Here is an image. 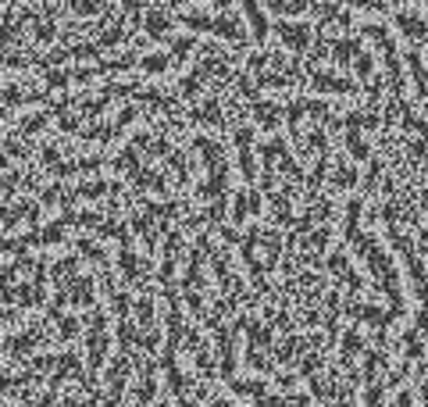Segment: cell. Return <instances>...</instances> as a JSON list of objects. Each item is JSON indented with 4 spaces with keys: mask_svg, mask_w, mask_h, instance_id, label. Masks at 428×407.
I'll use <instances>...</instances> for the list:
<instances>
[{
    "mask_svg": "<svg viewBox=\"0 0 428 407\" xmlns=\"http://www.w3.org/2000/svg\"><path fill=\"white\" fill-rule=\"evenodd\" d=\"M171 65H175V58H171V54H160V50H150V54L139 58V68H143L147 75H165Z\"/></svg>",
    "mask_w": 428,
    "mask_h": 407,
    "instance_id": "11",
    "label": "cell"
},
{
    "mask_svg": "<svg viewBox=\"0 0 428 407\" xmlns=\"http://www.w3.org/2000/svg\"><path fill=\"white\" fill-rule=\"evenodd\" d=\"M136 325H139L143 336L157 332V318H154V300H150V293H143V296L136 300Z\"/></svg>",
    "mask_w": 428,
    "mask_h": 407,
    "instance_id": "10",
    "label": "cell"
},
{
    "mask_svg": "<svg viewBox=\"0 0 428 407\" xmlns=\"http://www.w3.org/2000/svg\"><path fill=\"white\" fill-rule=\"evenodd\" d=\"M196 47H200V43H196L193 36H175L171 40V58H178V61H186L189 54H193V50Z\"/></svg>",
    "mask_w": 428,
    "mask_h": 407,
    "instance_id": "19",
    "label": "cell"
},
{
    "mask_svg": "<svg viewBox=\"0 0 428 407\" xmlns=\"http://www.w3.org/2000/svg\"><path fill=\"white\" fill-rule=\"evenodd\" d=\"M129 222H132V229H136V233H139L143 246H147V251L154 254V251H157V229H154V222H150L147 215H132Z\"/></svg>",
    "mask_w": 428,
    "mask_h": 407,
    "instance_id": "12",
    "label": "cell"
},
{
    "mask_svg": "<svg viewBox=\"0 0 428 407\" xmlns=\"http://www.w3.org/2000/svg\"><path fill=\"white\" fill-rule=\"evenodd\" d=\"M189 118H193V121H200V126H214V129H222V126H225V111H222V104L214 100V97H207L200 108H193Z\"/></svg>",
    "mask_w": 428,
    "mask_h": 407,
    "instance_id": "8",
    "label": "cell"
},
{
    "mask_svg": "<svg viewBox=\"0 0 428 407\" xmlns=\"http://www.w3.org/2000/svg\"><path fill=\"white\" fill-rule=\"evenodd\" d=\"M40 161H43L47 168H58V165H61V150H58V147H43Z\"/></svg>",
    "mask_w": 428,
    "mask_h": 407,
    "instance_id": "26",
    "label": "cell"
},
{
    "mask_svg": "<svg viewBox=\"0 0 428 407\" xmlns=\"http://www.w3.org/2000/svg\"><path fill=\"white\" fill-rule=\"evenodd\" d=\"M43 340V329L40 325H32L29 332H14V336H8V340H4V350L11 353V358H25V353L36 347V343H40Z\"/></svg>",
    "mask_w": 428,
    "mask_h": 407,
    "instance_id": "5",
    "label": "cell"
},
{
    "mask_svg": "<svg viewBox=\"0 0 428 407\" xmlns=\"http://www.w3.org/2000/svg\"><path fill=\"white\" fill-rule=\"evenodd\" d=\"M125 40H129V32H125L121 22H115L107 32H97V43H100L104 50H107V47H118V43H125Z\"/></svg>",
    "mask_w": 428,
    "mask_h": 407,
    "instance_id": "15",
    "label": "cell"
},
{
    "mask_svg": "<svg viewBox=\"0 0 428 407\" xmlns=\"http://www.w3.org/2000/svg\"><path fill=\"white\" fill-rule=\"evenodd\" d=\"M118 272L129 279V282H136L139 272H150V261L136 257V254H132V246H121V254H118Z\"/></svg>",
    "mask_w": 428,
    "mask_h": 407,
    "instance_id": "9",
    "label": "cell"
},
{
    "mask_svg": "<svg viewBox=\"0 0 428 407\" xmlns=\"http://www.w3.org/2000/svg\"><path fill=\"white\" fill-rule=\"evenodd\" d=\"M107 193H121L118 183H104V179H89V183H79L75 189H71V197L75 200H100L107 197Z\"/></svg>",
    "mask_w": 428,
    "mask_h": 407,
    "instance_id": "7",
    "label": "cell"
},
{
    "mask_svg": "<svg viewBox=\"0 0 428 407\" xmlns=\"http://www.w3.org/2000/svg\"><path fill=\"white\" fill-rule=\"evenodd\" d=\"M32 36H36V43H50L54 36H58V29H54L50 19H47V22H43V19H36V22H32Z\"/></svg>",
    "mask_w": 428,
    "mask_h": 407,
    "instance_id": "21",
    "label": "cell"
},
{
    "mask_svg": "<svg viewBox=\"0 0 428 407\" xmlns=\"http://www.w3.org/2000/svg\"><path fill=\"white\" fill-rule=\"evenodd\" d=\"M4 168H8V157H4V154H0V172H4Z\"/></svg>",
    "mask_w": 428,
    "mask_h": 407,
    "instance_id": "28",
    "label": "cell"
},
{
    "mask_svg": "<svg viewBox=\"0 0 428 407\" xmlns=\"http://www.w3.org/2000/svg\"><path fill=\"white\" fill-rule=\"evenodd\" d=\"M182 300H186V307L193 318H207V307H204V296L196 293V290H182Z\"/></svg>",
    "mask_w": 428,
    "mask_h": 407,
    "instance_id": "20",
    "label": "cell"
},
{
    "mask_svg": "<svg viewBox=\"0 0 428 407\" xmlns=\"http://www.w3.org/2000/svg\"><path fill=\"white\" fill-rule=\"evenodd\" d=\"M107 347H111V325H107V314L100 307L89 311V332H86V389L89 393H97L93 389V375L100 371V364L107 361Z\"/></svg>",
    "mask_w": 428,
    "mask_h": 407,
    "instance_id": "1",
    "label": "cell"
},
{
    "mask_svg": "<svg viewBox=\"0 0 428 407\" xmlns=\"http://www.w3.org/2000/svg\"><path fill=\"white\" fill-rule=\"evenodd\" d=\"M47 314H50V322H58V332H61V340H75V336H79V322H75V318H71V314H64L61 307H50Z\"/></svg>",
    "mask_w": 428,
    "mask_h": 407,
    "instance_id": "13",
    "label": "cell"
},
{
    "mask_svg": "<svg viewBox=\"0 0 428 407\" xmlns=\"http://www.w3.org/2000/svg\"><path fill=\"white\" fill-rule=\"evenodd\" d=\"M47 126V115H29L22 126H18V136H32V132H40Z\"/></svg>",
    "mask_w": 428,
    "mask_h": 407,
    "instance_id": "22",
    "label": "cell"
},
{
    "mask_svg": "<svg viewBox=\"0 0 428 407\" xmlns=\"http://www.w3.org/2000/svg\"><path fill=\"white\" fill-rule=\"evenodd\" d=\"M157 397V364L143 361L139 364V386H136V407H150Z\"/></svg>",
    "mask_w": 428,
    "mask_h": 407,
    "instance_id": "4",
    "label": "cell"
},
{
    "mask_svg": "<svg viewBox=\"0 0 428 407\" xmlns=\"http://www.w3.org/2000/svg\"><path fill=\"white\" fill-rule=\"evenodd\" d=\"M171 14L165 11V8H147V11H143V32H147V36L150 40H168L171 36Z\"/></svg>",
    "mask_w": 428,
    "mask_h": 407,
    "instance_id": "3",
    "label": "cell"
},
{
    "mask_svg": "<svg viewBox=\"0 0 428 407\" xmlns=\"http://www.w3.org/2000/svg\"><path fill=\"white\" fill-rule=\"evenodd\" d=\"M139 347L147 350V353H157V347H160V332H147V336L139 340Z\"/></svg>",
    "mask_w": 428,
    "mask_h": 407,
    "instance_id": "27",
    "label": "cell"
},
{
    "mask_svg": "<svg viewBox=\"0 0 428 407\" xmlns=\"http://www.w3.org/2000/svg\"><path fill=\"white\" fill-rule=\"evenodd\" d=\"M0 118H8V111H0Z\"/></svg>",
    "mask_w": 428,
    "mask_h": 407,
    "instance_id": "29",
    "label": "cell"
},
{
    "mask_svg": "<svg viewBox=\"0 0 428 407\" xmlns=\"http://www.w3.org/2000/svg\"><path fill=\"white\" fill-rule=\"evenodd\" d=\"M64 243V222H54L47 229H40V246H58Z\"/></svg>",
    "mask_w": 428,
    "mask_h": 407,
    "instance_id": "17",
    "label": "cell"
},
{
    "mask_svg": "<svg viewBox=\"0 0 428 407\" xmlns=\"http://www.w3.org/2000/svg\"><path fill=\"white\" fill-rule=\"evenodd\" d=\"M58 126H61L64 132H71V136H79V132H82V121H79V118H71V115H61V118H58Z\"/></svg>",
    "mask_w": 428,
    "mask_h": 407,
    "instance_id": "25",
    "label": "cell"
},
{
    "mask_svg": "<svg viewBox=\"0 0 428 407\" xmlns=\"http://www.w3.org/2000/svg\"><path fill=\"white\" fill-rule=\"evenodd\" d=\"M129 361L132 358H125V353H121V358H115L111 361V368H107V407H121V397H125V379H129V375H125V371H129Z\"/></svg>",
    "mask_w": 428,
    "mask_h": 407,
    "instance_id": "2",
    "label": "cell"
},
{
    "mask_svg": "<svg viewBox=\"0 0 428 407\" xmlns=\"http://www.w3.org/2000/svg\"><path fill=\"white\" fill-rule=\"evenodd\" d=\"M32 368H36V371H54V368H58V358H50V353H36Z\"/></svg>",
    "mask_w": 428,
    "mask_h": 407,
    "instance_id": "24",
    "label": "cell"
},
{
    "mask_svg": "<svg viewBox=\"0 0 428 407\" xmlns=\"http://www.w3.org/2000/svg\"><path fill=\"white\" fill-rule=\"evenodd\" d=\"M75 251H79V254H86L89 261H97V264H107L104 246H100V243H93V240H86V236H79V240H75Z\"/></svg>",
    "mask_w": 428,
    "mask_h": 407,
    "instance_id": "16",
    "label": "cell"
},
{
    "mask_svg": "<svg viewBox=\"0 0 428 407\" xmlns=\"http://www.w3.org/2000/svg\"><path fill=\"white\" fill-rule=\"evenodd\" d=\"M200 86H204V75L189 72V75H182V82H178V93H182L186 100H196V93H200Z\"/></svg>",
    "mask_w": 428,
    "mask_h": 407,
    "instance_id": "18",
    "label": "cell"
},
{
    "mask_svg": "<svg viewBox=\"0 0 428 407\" xmlns=\"http://www.w3.org/2000/svg\"><path fill=\"white\" fill-rule=\"evenodd\" d=\"M43 86H47V90H64V86H71V79H68V72H47Z\"/></svg>",
    "mask_w": 428,
    "mask_h": 407,
    "instance_id": "23",
    "label": "cell"
},
{
    "mask_svg": "<svg viewBox=\"0 0 428 407\" xmlns=\"http://www.w3.org/2000/svg\"><path fill=\"white\" fill-rule=\"evenodd\" d=\"M64 290H68L71 307H89V311L97 307V296H93V279H75V282H64Z\"/></svg>",
    "mask_w": 428,
    "mask_h": 407,
    "instance_id": "6",
    "label": "cell"
},
{
    "mask_svg": "<svg viewBox=\"0 0 428 407\" xmlns=\"http://www.w3.org/2000/svg\"><path fill=\"white\" fill-rule=\"evenodd\" d=\"M68 8L75 11V14H82V19H89V14H100V19H104V14L111 11L104 0H68Z\"/></svg>",
    "mask_w": 428,
    "mask_h": 407,
    "instance_id": "14",
    "label": "cell"
}]
</instances>
